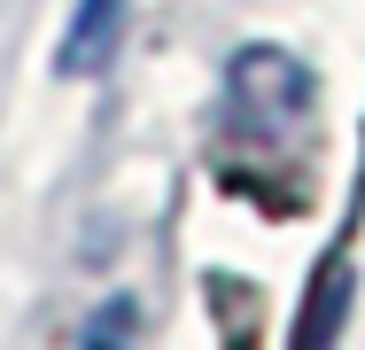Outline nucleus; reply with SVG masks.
Segmentation results:
<instances>
[{"mask_svg":"<svg viewBox=\"0 0 365 350\" xmlns=\"http://www.w3.org/2000/svg\"><path fill=\"white\" fill-rule=\"evenodd\" d=\"M125 24H133V0H78L71 8V31L55 47V70L63 78H101L125 47Z\"/></svg>","mask_w":365,"mask_h":350,"instance_id":"nucleus-1","label":"nucleus"}]
</instances>
